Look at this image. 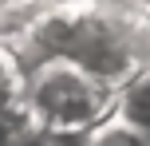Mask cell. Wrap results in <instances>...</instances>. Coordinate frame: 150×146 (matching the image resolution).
<instances>
[{"instance_id":"1","label":"cell","mask_w":150,"mask_h":146,"mask_svg":"<svg viewBox=\"0 0 150 146\" xmlns=\"http://www.w3.org/2000/svg\"><path fill=\"white\" fill-rule=\"evenodd\" d=\"M16 55H63L122 91L150 71V8L115 0H47Z\"/></svg>"},{"instance_id":"2","label":"cell","mask_w":150,"mask_h":146,"mask_svg":"<svg viewBox=\"0 0 150 146\" xmlns=\"http://www.w3.org/2000/svg\"><path fill=\"white\" fill-rule=\"evenodd\" d=\"M24 63V95L32 115L47 134H87L107 115H115L119 91L83 71L63 55H28Z\"/></svg>"},{"instance_id":"3","label":"cell","mask_w":150,"mask_h":146,"mask_svg":"<svg viewBox=\"0 0 150 146\" xmlns=\"http://www.w3.org/2000/svg\"><path fill=\"white\" fill-rule=\"evenodd\" d=\"M115 115L127 118V123L146 138V146H150V71H142L138 79H130V83L119 91Z\"/></svg>"},{"instance_id":"4","label":"cell","mask_w":150,"mask_h":146,"mask_svg":"<svg viewBox=\"0 0 150 146\" xmlns=\"http://www.w3.org/2000/svg\"><path fill=\"white\" fill-rule=\"evenodd\" d=\"M83 146H146V138L119 115H107L99 126H91L83 134Z\"/></svg>"},{"instance_id":"5","label":"cell","mask_w":150,"mask_h":146,"mask_svg":"<svg viewBox=\"0 0 150 146\" xmlns=\"http://www.w3.org/2000/svg\"><path fill=\"white\" fill-rule=\"evenodd\" d=\"M40 146H83V134H47Z\"/></svg>"},{"instance_id":"6","label":"cell","mask_w":150,"mask_h":146,"mask_svg":"<svg viewBox=\"0 0 150 146\" xmlns=\"http://www.w3.org/2000/svg\"><path fill=\"white\" fill-rule=\"evenodd\" d=\"M115 4H134V8H150V0H115Z\"/></svg>"}]
</instances>
